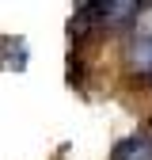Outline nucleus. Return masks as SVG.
<instances>
[{"label":"nucleus","instance_id":"nucleus-1","mask_svg":"<svg viewBox=\"0 0 152 160\" xmlns=\"http://www.w3.org/2000/svg\"><path fill=\"white\" fill-rule=\"evenodd\" d=\"M110 160H152V133H133L126 141H118Z\"/></svg>","mask_w":152,"mask_h":160},{"label":"nucleus","instance_id":"nucleus-2","mask_svg":"<svg viewBox=\"0 0 152 160\" xmlns=\"http://www.w3.org/2000/svg\"><path fill=\"white\" fill-rule=\"evenodd\" d=\"M145 84H152V72H148V76H145Z\"/></svg>","mask_w":152,"mask_h":160}]
</instances>
